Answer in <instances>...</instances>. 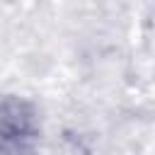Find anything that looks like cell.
<instances>
[{"label": "cell", "instance_id": "cell-1", "mask_svg": "<svg viewBox=\"0 0 155 155\" xmlns=\"http://www.w3.org/2000/svg\"><path fill=\"white\" fill-rule=\"evenodd\" d=\"M31 131V116L22 102H2L0 104V150L22 145L24 138H29Z\"/></svg>", "mask_w": 155, "mask_h": 155}]
</instances>
